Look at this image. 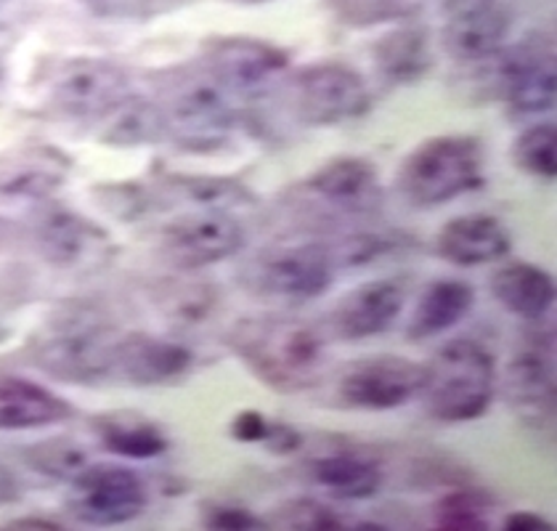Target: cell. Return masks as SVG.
Here are the masks:
<instances>
[{"label":"cell","instance_id":"cb8c5ba5","mask_svg":"<svg viewBox=\"0 0 557 531\" xmlns=\"http://www.w3.org/2000/svg\"><path fill=\"white\" fill-rule=\"evenodd\" d=\"M308 476L317 486L337 499H367L374 497L383 486V468L372 457L356 452H335L311 460Z\"/></svg>","mask_w":557,"mask_h":531},{"label":"cell","instance_id":"8d00e7d4","mask_svg":"<svg viewBox=\"0 0 557 531\" xmlns=\"http://www.w3.org/2000/svg\"><path fill=\"white\" fill-rule=\"evenodd\" d=\"M265 433H269V418L265 415L256 412V409H245L239 412L232 422V436L236 442H245V444H263Z\"/></svg>","mask_w":557,"mask_h":531},{"label":"cell","instance_id":"e0dca14e","mask_svg":"<svg viewBox=\"0 0 557 531\" xmlns=\"http://www.w3.org/2000/svg\"><path fill=\"white\" fill-rule=\"evenodd\" d=\"M441 46L454 62L478 64L505 46L512 16L499 0H470L451 9Z\"/></svg>","mask_w":557,"mask_h":531},{"label":"cell","instance_id":"6da1fadb","mask_svg":"<svg viewBox=\"0 0 557 531\" xmlns=\"http://www.w3.org/2000/svg\"><path fill=\"white\" fill-rule=\"evenodd\" d=\"M226 343L250 367L252 375L278 394H300L311 388L322 372V332L300 319H239L228 330Z\"/></svg>","mask_w":557,"mask_h":531},{"label":"cell","instance_id":"603a6c76","mask_svg":"<svg viewBox=\"0 0 557 531\" xmlns=\"http://www.w3.org/2000/svg\"><path fill=\"white\" fill-rule=\"evenodd\" d=\"M374 66L387 86H411L433 66L428 27H401L374 44Z\"/></svg>","mask_w":557,"mask_h":531},{"label":"cell","instance_id":"e575fe53","mask_svg":"<svg viewBox=\"0 0 557 531\" xmlns=\"http://www.w3.org/2000/svg\"><path fill=\"white\" fill-rule=\"evenodd\" d=\"M83 3L101 16H141L171 9L178 0H83Z\"/></svg>","mask_w":557,"mask_h":531},{"label":"cell","instance_id":"9c48e42d","mask_svg":"<svg viewBox=\"0 0 557 531\" xmlns=\"http://www.w3.org/2000/svg\"><path fill=\"white\" fill-rule=\"evenodd\" d=\"M380 173L364 157H335L298 186V202L332 219H369L383 208Z\"/></svg>","mask_w":557,"mask_h":531},{"label":"cell","instance_id":"30bf717a","mask_svg":"<svg viewBox=\"0 0 557 531\" xmlns=\"http://www.w3.org/2000/svg\"><path fill=\"white\" fill-rule=\"evenodd\" d=\"M425 383V365L404 356H367L354 361L337 378V398L345 407L387 412L420 398Z\"/></svg>","mask_w":557,"mask_h":531},{"label":"cell","instance_id":"ac0fdd59","mask_svg":"<svg viewBox=\"0 0 557 531\" xmlns=\"http://www.w3.org/2000/svg\"><path fill=\"white\" fill-rule=\"evenodd\" d=\"M191 361L194 356L186 346L131 332V335L117 337L114 378H123L136 385H160L189 372Z\"/></svg>","mask_w":557,"mask_h":531},{"label":"cell","instance_id":"484cf974","mask_svg":"<svg viewBox=\"0 0 557 531\" xmlns=\"http://www.w3.org/2000/svg\"><path fill=\"white\" fill-rule=\"evenodd\" d=\"M101 120L104 125L99 128V141L112 144V147H144V144H157L171 136L162 107L154 101L136 99L133 94Z\"/></svg>","mask_w":557,"mask_h":531},{"label":"cell","instance_id":"7c38bea8","mask_svg":"<svg viewBox=\"0 0 557 531\" xmlns=\"http://www.w3.org/2000/svg\"><path fill=\"white\" fill-rule=\"evenodd\" d=\"M131 96V77L117 64L101 59H72L53 75V110L66 118H104Z\"/></svg>","mask_w":557,"mask_h":531},{"label":"cell","instance_id":"1f68e13d","mask_svg":"<svg viewBox=\"0 0 557 531\" xmlns=\"http://www.w3.org/2000/svg\"><path fill=\"white\" fill-rule=\"evenodd\" d=\"M435 527L446 531H486L488 499L475 492L446 494L435 505Z\"/></svg>","mask_w":557,"mask_h":531},{"label":"cell","instance_id":"8fae6325","mask_svg":"<svg viewBox=\"0 0 557 531\" xmlns=\"http://www.w3.org/2000/svg\"><path fill=\"white\" fill-rule=\"evenodd\" d=\"M147 486L136 470L123 465H86L72 479L70 508L94 527H117L138 518L147 508Z\"/></svg>","mask_w":557,"mask_h":531},{"label":"cell","instance_id":"d4e9b609","mask_svg":"<svg viewBox=\"0 0 557 531\" xmlns=\"http://www.w3.org/2000/svg\"><path fill=\"white\" fill-rule=\"evenodd\" d=\"M35 237H38V247L48 263L70 269V266L81 263L90 250H96L104 234L83 215L57 208L40 219Z\"/></svg>","mask_w":557,"mask_h":531},{"label":"cell","instance_id":"7402d4cb","mask_svg":"<svg viewBox=\"0 0 557 531\" xmlns=\"http://www.w3.org/2000/svg\"><path fill=\"white\" fill-rule=\"evenodd\" d=\"M475 304V289L459 280H435L417 298L409 319V341H428L462 322Z\"/></svg>","mask_w":557,"mask_h":531},{"label":"cell","instance_id":"52a82bcc","mask_svg":"<svg viewBox=\"0 0 557 531\" xmlns=\"http://www.w3.org/2000/svg\"><path fill=\"white\" fill-rule=\"evenodd\" d=\"M289 104L300 123L341 125L372 110V90L356 70L341 62L302 66L289 77Z\"/></svg>","mask_w":557,"mask_h":531},{"label":"cell","instance_id":"83f0119b","mask_svg":"<svg viewBox=\"0 0 557 531\" xmlns=\"http://www.w3.org/2000/svg\"><path fill=\"white\" fill-rule=\"evenodd\" d=\"M168 192L175 197L202 205L205 210H232L239 205H252V195L247 186L226 176H197V173H168L162 181Z\"/></svg>","mask_w":557,"mask_h":531},{"label":"cell","instance_id":"8992f818","mask_svg":"<svg viewBox=\"0 0 557 531\" xmlns=\"http://www.w3.org/2000/svg\"><path fill=\"white\" fill-rule=\"evenodd\" d=\"M117 337L99 319L70 317L48 330L35 348V361L64 383H104L114 378Z\"/></svg>","mask_w":557,"mask_h":531},{"label":"cell","instance_id":"5b68a950","mask_svg":"<svg viewBox=\"0 0 557 531\" xmlns=\"http://www.w3.org/2000/svg\"><path fill=\"white\" fill-rule=\"evenodd\" d=\"M486 94L496 96L512 114H542L555 107V48L544 38H525L483 59Z\"/></svg>","mask_w":557,"mask_h":531},{"label":"cell","instance_id":"d6a6232c","mask_svg":"<svg viewBox=\"0 0 557 531\" xmlns=\"http://www.w3.org/2000/svg\"><path fill=\"white\" fill-rule=\"evenodd\" d=\"M27 462L40 473L51 476V479H75L83 468L88 465V455L81 446L70 442H46L38 446H29Z\"/></svg>","mask_w":557,"mask_h":531},{"label":"cell","instance_id":"ffe728a7","mask_svg":"<svg viewBox=\"0 0 557 531\" xmlns=\"http://www.w3.org/2000/svg\"><path fill=\"white\" fill-rule=\"evenodd\" d=\"M75 407L24 378H0V431H33L70 420Z\"/></svg>","mask_w":557,"mask_h":531},{"label":"cell","instance_id":"ab89813d","mask_svg":"<svg viewBox=\"0 0 557 531\" xmlns=\"http://www.w3.org/2000/svg\"><path fill=\"white\" fill-rule=\"evenodd\" d=\"M16 494H20V486H16L14 476H11L9 470H5L3 465H0V505L14 503Z\"/></svg>","mask_w":557,"mask_h":531},{"label":"cell","instance_id":"277c9868","mask_svg":"<svg viewBox=\"0 0 557 531\" xmlns=\"http://www.w3.org/2000/svg\"><path fill=\"white\" fill-rule=\"evenodd\" d=\"M232 99L234 94H228L199 62L178 66L162 77L160 107L168 118L171 136L197 144V149L221 144L234 128L239 114Z\"/></svg>","mask_w":557,"mask_h":531},{"label":"cell","instance_id":"74e56055","mask_svg":"<svg viewBox=\"0 0 557 531\" xmlns=\"http://www.w3.org/2000/svg\"><path fill=\"white\" fill-rule=\"evenodd\" d=\"M265 449H271L274 455H295L302 446L300 431H295L287 422H271L269 420V433L263 439Z\"/></svg>","mask_w":557,"mask_h":531},{"label":"cell","instance_id":"44dd1931","mask_svg":"<svg viewBox=\"0 0 557 531\" xmlns=\"http://www.w3.org/2000/svg\"><path fill=\"white\" fill-rule=\"evenodd\" d=\"M492 293L507 311L539 322L555 304V280L534 263H505L492 274Z\"/></svg>","mask_w":557,"mask_h":531},{"label":"cell","instance_id":"d590c367","mask_svg":"<svg viewBox=\"0 0 557 531\" xmlns=\"http://www.w3.org/2000/svg\"><path fill=\"white\" fill-rule=\"evenodd\" d=\"M202 523L208 529H221V531H252L263 527L252 513L234 508V505H218V508H210L205 513Z\"/></svg>","mask_w":557,"mask_h":531},{"label":"cell","instance_id":"ba28073f","mask_svg":"<svg viewBox=\"0 0 557 531\" xmlns=\"http://www.w3.org/2000/svg\"><path fill=\"white\" fill-rule=\"evenodd\" d=\"M335 280V266L324 243L269 247L242 269V282L252 293L276 300H313Z\"/></svg>","mask_w":557,"mask_h":531},{"label":"cell","instance_id":"60d3db41","mask_svg":"<svg viewBox=\"0 0 557 531\" xmlns=\"http://www.w3.org/2000/svg\"><path fill=\"white\" fill-rule=\"evenodd\" d=\"M33 521H35V518H33ZM40 527H44V529H59V523H40V521L24 523V521H14L9 529H40Z\"/></svg>","mask_w":557,"mask_h":531},{"label":"cell","instance_id":"7a4b0ae2","mask_svg":"<svg viewBox=\"0 0 557 531\" xmlns=\"http://www.w3.org/2000/svg\"><path fill=\"white\" fill-rule=\"evenodd\" d=\"M496 388L492 354L472 341H451L425 361L420 398L430 418L468 422L486 415Z\"/></svg>","mask_w":557,"mask_h":531},{"label":"cell","instance_id":"3957f363","mask_svg":"<svg viewBox=\"0 0 557 531\" xmlns=\"http://www.w3.org/2000/svg\"><path fill=\"white\" fill-rule=\"evenodd\" d=\"M396 186L414 208H435L483 186V144L472 136H435L404 157Z\"/></svg>","mask_w":557,"mask_h":531},{"label":"cell","instance_id":"f546056e","mask_svg":"<svg viewBox=\"0 0 557 531\" xmlns=\"http://www.w3.org/2000/svg\"><path fill=\"white\" fill-rule=\"evenodd\" d=\"M557 133L555 125L539 123L515 138L510 155L512 162L523 173L539 181L557 178Z\"/></svg>","mask_w":557,"mask_h":531},{"label":"cell","instance_id":"4fadbf2b","mask_svg":"<svg viewBox=\"0 0 557 531\" xmlns=\"http://www.w3.org/2000/svg\"><path fill=\"white\" fill-rule=\"evenodd\" d=\"M160 245L178 269H202L236 256L245 247V229L228 210H202L168 223Z\"/></svg>","mask_w":557,"mask_h":531},{"label":"cell","instance_id":"f1b7e54d","mask_svg":"<svg viewBox=\"0 0 557 531\" xmlns=\"http://www.w3.org/2000/svg\"><path fill=\"white\" fill-rule=\"evenodd\" d=\"M409 237L393 232H356L348 237L337 239V243H324L326 256L332 266H343V269H354V266H367L380 261V258L391 256V252L409 247Z\"/></svg>","mask_w":557,"mask_h":531},{"label":"cell","instance_id":"f35d334b","mask_svg":"<svg viewBox=\"0 0 557 531\" xmlns=\"http://www.w3.org/2000/svg\"><path fill=\"white\" fill-rule=\"evenodd\" d=\"M507 531H553V523L536 513H510L505 518Z\"/></svg>","mask_w":557,"mask_h":531},{"label":"cell","instance_id":"4316f807","mask_svg":"<svg viewBox=\"0 0 557 531\" xmlns=\"http://www.w3.org/2000/svg\"><path fill=\"white\" fill-rule=\"evenodd\" d=\"M101 442L112 455L131 457V460H149L168 449V439L154 422L131 415H109L96 422Z\"/></svg>","mask_w":557,"mask_h":531},{"label":"cell","instance_id":"4dcf8cb0","mask_svg":"<svg viewBox=\"0 0 557 531\" xmlns=\"http://www.w3.org/2000/svg\"><path fill=\"white\" fill-rule=\"evenodd\" d=\"M332 14L348 27H380V24L411 20L425 0H326Z\"/></svg>","mask_w":557,"mask_h":531},{"label":"cell","instance_id":"836d02e7","mask_svg":"<svg viewBox=\"0 0 557 531\" xmlns=\"http://www.w3.org/2000/svg\"><path fill=\"white\" fill-rule=\"evenodd\" d=\"M282 521L287 529L298 531H343L345 523L330 505L317 503V499H295L282 513Z\"/></svg>","mask_w":557,"mask_h":531},{"label":"cell","instance_id":"9a60e30c","mask_svg":"<svg viewBox=\"0 0 557 531\" xmlns=\"http://www.w3.org/2000/svg\"><path fill=\"white\" fill-rule=\"evenodd\" d=\"M555 337L553 332H536L525 337L505 370L507 404L518 418L544 425L555 412Z\"/></svg>","mask_w":557,"mask_h":531},{"label":"cell","instance_id":"b9f144b4","mask_svg":"<svg viewBox=\"0 0 557 531\" xmlns=\"http://www.w3.org/2000/svg\"><path fill=\"white\" fill-rule=\"evenodd\" d=\"M234 3H242V5H258V3H265V0H234Z\"/></svg>","mask_w":557,"mask_h":531},{"label":"cell","instance_id":"2e32d148","mask_svg":"<svg viewBox=\"0 0 557 531\" xmlns=\"http://www.w3.org/2000/svg\"><path fill=\"white\" fill-rule=\"evenodd\" d=\"M407 304L401 282L374 280L350 289L326 317V328L337 341H364L385 332Z\"/></svg>","mask_w":557,"mask_h":531},{"label":"cell","instance_id":"d6986e66","mask_svg":"<svg viewBox=\"0 0 557 531\" xmlns=\"http://www.w3.org/2000/svg\"><path fill=\"white\" fill-rule=\"evenodd\" d=\"M510 232L499 219L486 213H472L451 219L435 237V250L454 266H486L510 252Z\"/></svg>","mask_w":557,"mask_h":531},{"label":"cell","instance_id":"5bb4252c","mask_svg":"<svg viewBox=\"0 0 557 531\" xmlns=\"http://www.w3.org/2000/svg\"><path fill=\"white\" fill-rule=\"evenodd\" d=\"M199 64L221 83L228 94L247 96L269 86L289 66L284 48L256 38H210L205 40Z\"/></svg>","mask_w":557,"mask_h":531}]
</instances>
